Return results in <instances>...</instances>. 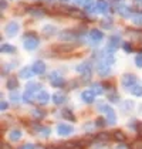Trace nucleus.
<instances>
[{"instance_id": "37", "label": "nucleus", "mask_w": 142, "mask_h": 149, "mask_svg": "<svg viewBox=\"0 0 142 149\" xmlns=\"http://www.w3.org/2000/svg\"><path fill=\"white\" fill-rule=\"evenodd\" d=\"M135 64H136L138 68H142V54H138L135 57Z\"/></svg>"}, {"instance_id": "38", "label": "nucleus", "mask_w": 142, "mask_h": 149, "mask_svg": "<svg viewBox=\"0 0 142 149\" xmlns=\"http://www.w3.org/2000/svg\"><path fill=\"white\" fill-rule=\"evenodd\" d=\"M67 85H68V90H74L75 87H78V81L77 80H71L70 82H67Z\"/></svg>"}, {"instance_id": "3", "label": "nucleus", "mask_w": 142, "mask_h": 149, "mask_svg": "<svg viewBox=\"0 0 142 149\" xmlns=\"http://www.w3.org/2000/svg\"><path fill=\"white\" fill-rule=\"evenodd\" d=\"M50 81H51V85L56 87V88H63L65 85V81L58 72H51L50 74Z\"/></svg>"}, {"instance_id": "5", "label": "nucleus", "mask_w": 142, "mask_h": 149, "mask_svg": "<svg viewBox=\"0 0 142 149\" xmlns=\"http://www.w3.org/2000/svg\"><path fill=\"white\" fill-rule=\"evenodd\" d=\"M75 71H78L80 74H91V71H93V64H91L90 61L81 63L80 65L75 67Z\"/></svg>"}, {"instance_id": "36", "label": "nucleus", "mask_w": 142, "mask_h": 149, "mask_svg": "<svg viewBox=\"0 0 142 149\" xmlns=\"http://www.w3.org/2000/svg\"><path fill=\"white\" fill-rule=\"evenodd\" d=\"M9 70H10V67H7L6 63H3V64H1V77H6V75L9 74Z\"/></svg>"}, {"instance_id": "4", "label": "nucleus", "mask_w": 142, "mask_h": 149, "mask_svg": "<svg viewBox=\"0 0 142 149\" xmlns=\"http://www.w3.org/2000/svg\"><path fill=\"white\" fill-rule=\"evenodd\" d=\"M74 132V128L68 124H58L57 125V134L60 136H67V135H71Z\"/></svg>"}, {"instance_id": "15", "label": "nucleus", "mask_w": 142, "mask_h": 149, "mask_svg": "<svg viewBox=\"0 0 142 149\" xmlns=\"http://www.w3.org/2000/svg\"><path fill=\"white\" fill-rule=\"evenodd\" d=\"M111 136H112V139H114V141H117V142H119V143H122V142H124V141L127 139L125 134H124L122 131H119V129H115V131H112Z\"/></svg>"}, {"instance_id": "41", "label": "nucleus", "mask_w": 142, "mask_h": 149, "mask_svg": "<svg viewBox=\"0 0 142 149\" xmlns=\"http://www.w3.org/2000/svg\"><path fill=\"white\" fill-rule=\"evenodd\" d=\"M122 48H124V50H125L127 53H132V50H134L129 43H122Z\"/></svg>"}, {"instance_id": "1", "label": "nucleus", "mask_w": 142, "mask_h": 149, "mask_svg": "<svg viewBox=\"0 0 142 149\" xmlns=\"http://www.w3.org/2000/svg\"><path fill=\"white\" fill-rule=\"evenodd\" d=\"M40 44V40H38V37L36 33L33 31H27L26 34H24V48L26 50H29V51H31V50H36L37 47Z\"/></svg>"}, {"instance_id": "35", "label": "nucleus", "mask_w": 142, "mask_h": 149, "mask_svg": "<svg viewBox=\"0 0 142 149\" xmlns=\"http://www.w3.org/2000/svg\"><path fill=\"white\" fill-rule=\"evenodd\" d=\"M128 149H142V142L141 141H135L128 146Z\"/></svg>"}, {"instance_id": "9", "label": "nucleus", "mask_w": 142, "mask_h": 149, "mask_svg": "<svg viewBox=\"0 0 142 149\" xmlns=\"http://www.w3.org/2000/svg\"><path fill=\"white\" fill-rule=\"evenodd\" d=\"M90 38L94 43H98V41H101L104 38V33L101 30H98V29H93V30H90Z\"/></svg>"}, {"instance_id": "42", "label": "nucleus", "mask_w": 142, "mask_h": 149, "mask_svg": "<svg viewBox=\"0 0 142 149\" xmlns=\"http://www.w3.org/2000/svg\"><path fill=\"white\" fill-rule=\"evenodd\" d=\"M93 7H94V4L91 3V0H88V3H85V12H93L94 10Z\"/></svg>"}, {"instance_id": "44", "label": "nucleus", "mask_w": 142, "mask_h": 149, "mask_svg": "<svg viewBox=\"0 0 142 149\" xmlns=\"http://www.w3.org/2000/svg\"><path fill=\"white\" fill-rule=\"evenodd\" d=\"M7 108H9V104L1 100V102H0V109H1V111H6Z\"/></svg>"}, {"instance_id": "24", "label": "nucleus", "mask_w": 142, "mask_h": 149, "mask_svg": "<svg viewBox=\"0 0 142 149\" xmlns=\"http://www.w3.org/2000/svg\"><path fill=\"white\" fill-rule=\"evenodd\" d=\"M108 101H109V102H112V104L119 102V94L115 91V90H111L109 94H108Z\"/></svg>"}, {"instance_id": "17", "label": "nucleus", "mask_w": 142, "mask_h": 149, "mask_svg": "<svg viewBox=\"0 0 142 149\" xmlns=\"http://www.w3.org/2000/svg\"><path fill=\"white\" fill-rule=\"evenodd\" d=\"M72 46H68V44H60V46H56L53 47V50L56 53H71L72 51Z\"/></svg>"}, {"instance_id": "28", "label": "nucleus", "mask_w": 142, "mask_h": 149, "mask_svg": "<svg viewBox=\"0 0 142 149\" xmlns=\"http://www.w3.org/2000/svg\"><path fill=\"white\" fill-rule=\"evenodd\" d=\"M91 91L94 92L95 95H101V94H102V91H104V88H102V85H101V84H97V82H94V84L91 85Z\"/></svg>"}, {"instance_id": "2", "label": "nucleus", "mask_w": 142, "mask_h": 149, "mask_svg": "<svg viewBox=\"0 0 142 149\" xmlns=\"http://www.w3.org/2000/svg\"><path fill=\"white\" fill-rule=\"evenodd\" d=\"M138 82V78H136V75H134V74H124L122 75V78H121V84H122V87L124 88H127V90H129L132 85H135Z\"/></svg>"}, {"instance_id": "49", "label": "nucleus", "mask_w": 142, "mask_h": 149, "mask_svg": "<svg viewBox=\"0 0 142 149\" xmlns=\"http://www.w3.org/2000/svg\"><path fill=\"white\" fill-rule=\"evenodd\" d=\"M139 53H142V47H141V48H139Z\"/></svg>"}, {"instance_id": "25", "label": "nucleus", "mask_w": 142, "mask_h": 149, "mask_svg": "<svg viewBox=\"0 0 142 149\" xmlns=\"http://www.w3.org/2000/svg\"><path fill=\"white\" fill-rule=\"evenodd\" d=\"M56 31H57V29L54 27V26H46L44 29H43V34L46 36V37H51V36L56 34Z\"/></svg>"}, {"instance_id": "43", "label": "nucleus", "mask_w": 142, "mask_h": 149, "mask_svg": "<svg viewBox=\"0 0 142 149\" xmlns=\"http://www.w3.org/2000/svg\"><path fill=\"white\" fill-rule=\"evenodd\" d=\"M20 149H37V146L33 143H24L23 146H20Z\"/></svg>"}, {"instance_id": "40", "label": "nucleus", "mask_w": 142, "mask_h": 149, "mask_svg": "<svg viewBox=\"0 0 142 149\" xmlns=\"http://www.w3.org/2000/svg\"><path fill=\"white\" fill-rule=\"evenodd\" d=\"M91 80V74H83V75H81V82H83V84H87V82H88V81Z\"/></svg>"}, {"instance_id": "46", "label": "nucleus", "mask_w": 142, "mask_h": 149, "mask_svg": "<svg viewBox=\"0 0 142 149\" xmlns=\"http://www.w3.org/2000/svg\"><path fill=\"white\" fill-rule=\"evenodd\" d=\"M0 149H12V146L9 143H6V142H1L0 143Z\"/></svg>"}, {"instance_id": "33", "label": "nucleus", "mask_w": 142, "mask_h": 149, "mask_svg": "<svg viewBox=\"0 0 142 149\" xmlns=\"http://www.w3.org/2000/svg\"><path fill=\"white\" fill-rule=\"evenodd\" d=\"M23 101L24 102H27V104L33 102V92H29V91L24 92L23 94Z\"/></svg>"}, {"instance_id": "14", "label": "nucleus", "mask_w": 142, "mask_h": 149, "mask_svg": "<svg viewBox=\"0 0 142 149\" xmlns=\"http://www.w3.org/2000/svg\"><path fill=\"white\" fill-rule=\"evenodd\" d=\"M6 87L9 88V90H12V91H16V88L19 87V80H17V77H9L7 78V82H6Z\"/></svg>"}, {"instance_id": "30", "label": "nucleus", "mask_w": 142, "mask_h": 149, "mask_svg": "<svg viewBox=\"0 0 142 149\" xmlns=\"http://www.w3.org/2000/svg\"><path fill=\"white\" fill-rule=\"evenodd\" d=\"M38 132H40V135H41L43 138H48L50 136V134H51V129H50L48 126H40Z\"/></svg>"}, {"instance_id": "31", "label": "nucleus", "mask_w": 142, "mask_h": 149, "mask_svg": "<svg viewBox=\"0 0 142 149\" xmlns=\"http://www.w3.org/2000/svg\"><path fill=\"white\" fill-rule=\"evenodd\" d=\"M108 125V121H106L105 118H97L95 119V126H98V128H104V126Z\"/></svg>"}, {"instance_id": "21", "label": "nucleus", "mask_w": 142, "mask_h": 149, "mask_svg": "<svg viewBox=\"0 0 142 149\" xmlns=\"http://www.w3.org/2000/svg\"><path fill=\"white\" fill-rule=\"evenodd\" d=\"M129 92L131 94H134L135 97H142V85L139 82H136L135 85H132L129 88Z\"/></svg>"}, {"instance_id": "26", "label": "nucleus", "mask_w": 142, "mask_h": 149, "mask_svg": "<svg viewBox=\"0 0 142 149\" xmlns=\"http://www.w3.org/2000/svg\"><path fill=\"white\" fill-rule=\"evenodd\" d=\"M97 10H98L100 13H106L108 12V4H106V1L100 0V1L97 3Z\"/></svg>"}, {"instance_id": "32", "label": "nucleus", "mask_w": 142, "mask_h": 149, "mask_svg": "<svg viewBox=\"0 0 142 149\" xmlns=\"http://www.w3.org/2000/svg\"><path fill=\"white\" fill-rule=\"evenodd\" d=\"M29 12L31 13L34 17H40V16H43V14H44V10H43V9H36V7H31Z\"/></svg>"}, {"instance_id": "16", "label": "nucleus", "mask_w": 142, "mask_h": 149, "mask_svg": "<svg viewBox=\"0 0 142 149\" xmlns=\"http://www.w3.org/2000/svg\"><path fill=\"white\" fill-rule=\"evenodd\" d=\"M46 115H47V112H46L44 109H40V108H34V109L31 111V116L34 118L36 121H40V119H43Z\"/></svg>"}, {"instance_id": "47", "label": "nucleus", "mask_w": 142, "mask_h": 149, "mask_svg": "<svg viewBox=\"0 0 142 149\" xmlns=\"http://www.w3.org/2000/svg\"><path fill=\"white\" fill-rule=\"evenodd\" d=\"M132 20L136 24H142V16H138V17H135V19H132Z\"/></svg>"}, {"instance_id": "27", "label": "nucleus", "mask_w": 142, "mask_h": 149, "mask_svg": "<svg viewBox=\"0 0 142 149\" xmlns=\"http://www.w3.org/2000/svg\"><path fill=\"white\" fill-rule=\"evenodd\" d=\"M122 109H124V114H128L131 109H134V102L129 101V100L124 101V102H122Z\"/></svg>"}, {"instance_id": "11", "label": "nucleus", "mask_w": 142, "mask_h": 149, "mask_svg": "<svg viewBox=\"0 0 142 149\" xmlns=\"http://www.w3.org/2000/svg\"><path fill=\"white\" fill-rule=\"evenodd\" d=\"M51 100H53V102L56 104V105H61V104H64L67 101V97H65V94H63V92H56V94L51 97Z\"/></svg>"}, {"instance_id": "18", "label": "nucleus", "mask_w": 142, "mask_h": 149, "mask_svg": "<svg viewBox=\"0 0 142 149\" xmlns=\"http://www.w3.org/2000/svg\"><path fill=\"white\" fill-rule=\"evenodd\" d=\"M22 131L20 129H13L9 132V139L12 141V142H17V141H20V138H22Z\"/></svg>"}, {"instance_id": "34", "label": "nucleus", "mask_w": 142, "mask_h": 149, "mask_svg": "<svg viewBox=\"0 0 142 149\" xmlns=\"http://www.w3.org/2000/svg\"><path fill=\"white\" fill-rule=\"evenodd\" d=\"M10 100H12V102H19L20 101V94L16 91H13L12 94H10V97H9Z\"/></svg>"}, {"instance_id": "29", "label": "nucleus", "mask_w": 142, "mask_h": 149, "mask_svg": "<svg viewBox=\"0 0 142 149\" xmlns=\"http://www.w3.org/2000/svg\"><path fill=\"white\" fill-rule=\"evenodd\" d=\"M98 111H101V112H104V114H108V112L112 111V108L105 102H100L98 104Z\"/></svg>"}, {"instance_id": "8", "label": "nucleus", "mask_w": 142, "mask_h": 149, "mask_svg": "<svg viewBox=\"0 0 142 149\" xmlns=\"http://www.w3.org/2000/svg\"><path fill=\"white\" fill-rule=\"evenodd\" d=\"M81 98L85 104H93L95 101V94L91 90H87V91L81 92Z\"/></svg>"}, {"instance_id": "13", "label": "nucleus", "mask_w": 142, "mask_h": 149, "mask_svg": "<svg viewBox=\"0 0 142 149\" xmlns=\"http://www.w3.org/2000/svg\"><path fill=\"white\" fill-rule=\"evenodd\" d=\"M33 71H34V74H44V71H46V64L43 63V61H36L34 64H33Z\"/></svg>"}, {"instance_id": "10", "label": "nucleus", "mask_w": 142, "mask_h": 149, "mask_svg": "<svg viewBox=\"0 0 142 149\" xmlns=\"http://www.w3.org/2000/svg\"><path fill=\"white\" fill-rule=\"evenodd\" d=\"M19 75L24 78V80H29V78H31L33 75H34V71L31 67H23V68L20 70V72H19Z\"/></svg>"}, {"instance_id": "20", "label": "nucleus", "mask_w": 142, "mask_h": 149, "mask_svg": "<svg viewBox=\"0 0 142 149\" xmlns=\"http://www.w3.org/2000/svg\"><path fill=\"white\" fill-rule=\"evenodd\" d=\"M0 51H1L3 54H14V53H16V47L12 46V44H1Z\"/></svg>"}, {"instance_id": "48", "label": "nucleus", "mask_w": 142, "mask_h": 149, "mask_svg": "<svg viewBox=\"0 0 142 149\" xmlns=\"http://www.w3.org/2000/svg\"><path fill=\"white\" fill-rule=\"evenodd\" d=\"M6 6H7V3L4 0H1V9H6Z\"/></svg>"}, {"instance_id": "45", "label": "nucleus", "mask_w": 142, "mask_h": 149, "mask_svg": "<svg viewBox=\"0 0 142 149\" xmlns=\"http://www.w3.org/2000/svg\"><path fill=\"white\" fill-rule=\"evenodd\" d=\"M136 132H138V136L142 139V122H139V125L136 128Z\"/></svg>"}, {"instance_id": "39", "label": "nucleus", "mask_w": 142, "mask_h": 149, "mask_svg": "<svg viewBox=\"0 0 142 149\" xmlns=\"http://www.w3.org/2000/svg\"><path fill=\"white\" fill-rule=\"evenodd\" d=\"M101 85H102V88H104V90H112V87H114L109 81H102V82H101Z\"/></svg>"}, {"instance_id": "50", "label": "nucleus", "mask_w": 142, "mask_h": 149, "mask_svg": "<svg viewBox=\"0 0 142 149\" xmlns=\"http://www.w3.org/2000/svg\"><path fill=\"white\" fill-rule=\"evenodd\" d=\"M63 1H67V0H63Z\"/></svg>"}, {"instance_id": "19", "label": "nucleus", "mask_w": 142, "mask_h": 149, "mask_svg": "<svg viewBox=\"0 0 142 149\" xmlns=\"http://www.w3.org/2000/svg\"><path fill=\"white\" fill-rule=\"evenodd\" d=\"M61 115L65 118V121H71V122H75V115L72 114V111L68 109V108H64L61 111Z\"/></svg>"}, {"instance_id": "6", "label": "nucleus", "mask_w": 142, "mask_h": 149, "mask_svg": "<svg viewBox=\"0 0 142 149\" xmlns=\"http://www.w3.org/2000/svg\"><path fill=\"white\" fill-rule=\"evenodd\" d=\"M98 74L101 75V77H106L108 74H109V70H111V65L109 64H106L104 60H101L100 63H98Z\"/></svg>"}, {"instance_id": "22", "label": "nucleus", "mask_w": 142, "mask_h": 149, "mask_svg": "<svg viewBox=\"0 0 142 149\" xmlns=\"http://www.w3.org/2000/svg\"><path fill=\"white\" fill-rule=\"evenodd\" d=\"M40 88H41V85H40L38 82H29V84L26 85V91L33 92V94H34L36 91H41Z\"/></svg>"}, {"instance_id": "12", "label": "nucleus", "mask_w": 142, "mask_h": 149, "mask_svg": "<svg viewBox=\"0 0 142 149\" xmlns=\"http://www.w3.org/2000/svg\"><path fill=\"white\" fill-rule=\"evenodd\" d=\"M50 101V95L47 91H38L37 94V102L41 104V105H46Z\"/></svg>"}, {"instance_id": "51", "label": "nucleus", "mask_w": 142, "mask_h": 149, "mask_svg": "<svg viewBox=\"0 0 142 149\" xmlns=\"http://www.w3.org/2000/svg\"><path fill=\"white\" fill-rule=\"evenodd\" d=\"M138 1H142V0H138Z\"/></svg>"}, {"instance_id": "7", "label": "nucleus", "mask_w": 142, "mask_h": 149, "mask_svg": "<svg viewBox=\"0 0 142 149\" xmlns=\"http://www.w3.org/2000/svg\"><path fill=\"white\" fill-rule=\"evenodd\" d=\"M6 34L9 36V37H14V36L17 34V31H19V24L16 23V22H10V23L6 26Z\"/></svg>"}, {"instance_id": "23", "label": "nucleus", "mask_w": 142, "mask_h": 149, "mask_svg": "<svg viewBox=\"0 0 142 149\" xmlns=\"http://www.w3.org/2000/svg\"><path fill=\"white\" fill-rule=\"evenodd\" d=\"M111 138H112L111 136V134H108V132H100V134L95 136V139H98L100 143H105V142H108Z\"/></svg>"}]
</instances>
